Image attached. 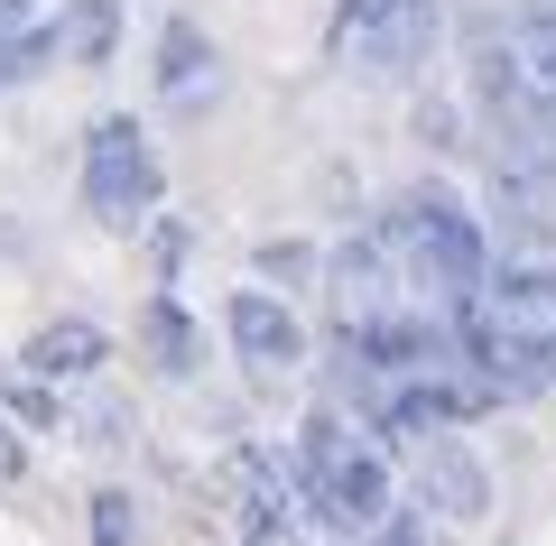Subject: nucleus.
Returning a JSON list of instances; mask_svg holds the SVG:
<instances>
[{
  "instance_id": "nucleus-1",
  "label": "nucleus",
  "mask_w": 556,
  "mask_h": 546,
  "mask_svg": "<svg viewBox=\"0 0 556 546\" xmlns=\"http://www.w3.org/2000/svg\"><path fill=\"white\" fill-rule=\"evenodd\" d=\"M298 519L325 528L334 546H362L390 528V464L343 417H306L298 427Z\"/></svg>"
},
{
  "instance_id": "nucleus-2",
  "label": "nucleus",
  "mask_w": 556,
  "mask_h": 546,
  "mask_svg": "<svg viewBox=\"0 0 556 546\" xmlns=\"http://www.w3.org/2000/svg\"><path fill=\"white\" fill-rule=\"evenodd\" d=\"M390 241H399V269H408V288L445 296V306H473V296L492 288V251H482V223L464 214L445 186H417V195L390 214Z\"/></svg>"
},
{
  "instance_id": "nucleus-3",
  "label": "nucleus",
  "mask_w": 556,
  "mask_h": 546,
  "mask_svg": "<svg viewBox=\"0 0 556 546\" xmlns=\"http://www.w3.org/2000/svg\"><path fill=\"white\" fill-rule=\"evenodd\" d=\"M455 343H464V371H482L501 398H556V325L547 315H510L492 296L455 306Z\"/></svg>"
},
{
  "instance_id": "nucleus-4",
  "label": "nucleus",
  "mask_w": 556,
  "mask_h": 546,
  "mask_svg": "<svg viewBox=\"0 0 556 546\" xmlns=\"http://www.w3.org/2000/svg\"><path fill=\"white\" fill-rule=\"evenodd\" d=\"M149 204H159V149H149V130L121 120V112L93 120L84 130V214L112 223V232H139Z\"/></svg>"
},
{
  "instance_id": "nucleus-5",
  "label": "nucleus",
  "mask_w": 556,
  "mask_h": 546,
  "mask_svg": "<svg viewBox=\"0 0 556 546\" xmlns=\"http://www.w3.org/2000/svg\"><path fill=\"white\" fill-rule=\"evenodd\" d=\"M437 47V0H334V56L371 84H399Z\"/></svg>"
},
{
  "instance_id": "nucleus-6",
  "label": "nucleus",
  "mask_w": 556,
  "mask_h": 546,
  "mask_svg": "<svg viewBox=\"0 0 556 546\" xmlns=\"http://www.w3.org/2000/svg\"><path fill=\"white\" fill-rule=\"evenodd\" d=\"M214 519L232 528V546H278L288 528H298V454H288V464H278L269 445L223 454V472H214Z\"/></svg>"
},
{
  "instance_id": "nucleus-7",
  "label": "nucleus",
  "mask_w": 556,
  "mask_h": 546,
  "mask_svg": "<svg viewBox=\"0 0 556 546\" xmlns=\"http://www.w3.org/2000/svg\"><path fill=\"white\" fill-rule=\"evenodd\" d=\"M482 408H501V390L482 371H464V361H445V371L390 380L380 408H371V427L380 435H445V427H464V417H482Z\"/></svg>"
},
{
  "instance_id": "nucleus-8",
  "label": "nucleus",
  "mask_w": 556,
  "mask_h": 546,
  "mask_svg": "<svg viewBox=\"0 0 556 546\" xmlns=\"http://www.w3.org/2000/svg\"><path fill=\"white\" fill-rule=\"evenodd\" d=\"M232 352L251 361L260 380H278V371H298V361H306V333H298V315L278 306L269 288H241L232 296Z\"/></svg>"
},
{
  "instance_id": "nucleus-9",
  "label": "nucleus",
  "mask_w": 556,
  "mask_h": 546,
  "mask_svg": "<svg viewBox=\"0 0 556 546\" xmlns=\"http://www.w3.org/2000/svg\"><path fill=\"white\" fill-rule=\"evenodd\" d=\"M417 500L445 509V519H482L492 482H482V464H473L464 445H445V435H417Z\"/></svg>"
},
{
  "instance_id": "nucleus-10",
  "label": "nucleus",
  "mask_w": 556,
  "mask_h": 546,
  "mask_svg": "<svg viewBox=\"0 0 556 546\" xmlns=\"http://www.w3.org/2000/svg\"><path fill=\"white\" fill-rule=\"evenodd\" d=\"M159 93L177 102V112H204V102L223 93V75H214V38H204L195 20H167V38H159Z\"/></svg>"
},
{
  "instance_id": "nucleus-11",
  "label": "nucleus",
  "mask_w": 556,
  "mask_h": 546,
  "mask_svg": "<svg viewBox=\"0 0 556 546\" xmlns=\"http://www.w3.org/2000/svg\"><path fill=\"white\" fill-rule=\"evenodd\" d=\"M139 343H149V371L159 380H195V361H204V333H195V315L177 296H149L139 306Z\"/></svg>"
},
{
  "instance_id": "nucleus-12",
  "label": "nucleus",
  "mask_w": 556,
  "mask_h": 546,
  "mask_svg": "<svg viewBox=\"0 0 556 546\" xmlns=\"http://www.w3.org/2000/svg\"><path fill=\"white\" fill-rule=\"evenodd\" d=\"M102 325H84V315H65V325H47L38 343H28V371L47 380V390H56V380H93L102 371Z\"/></svg>"
},
{
  "instance_id": "nucleus-13",
  "label": "nucleus",
  "mask_w": 556,
  "mask_h": 546,
  "mask_svg": "<svg viewBox=\"0 0 556 546\" xmlns=\"http://www.w3.org/2000/svg\"><path fill=\"white\" fill-rule=\"evenodd\" d=\"M482 296L510 306V315H547V325H556V259H501V278Z\"/></svg>"
},
{
  "instance_id": "nucleus-14",
  "label": "nucleus",
  "mask_w": 556,
  "mask_h": 546,
  "mask_svg": "<svg viewBox=\"0 0 556 546\" xmlns=\"http://www.w3.org/2000/svg\"><path fill=\"white\" fill-rule=\"evenodd\" d=\"M510 47H519V65H529V75H538V84L556 93V0H538L529 20L510 28Z\"/></svg>"
},
{
  "instance_id": "nucleus-15",
  "label": "nucleus",
  "mask_w": 556,
  "mask_h": 546,
  "mask_svg": "<svg viewBox=\"0 0 556 546\" xmlns=\"http://www.w3.org/2000/svg\"><path fill=\"white\" fill-rule=\"evenodd\" d=\"M65 38H75L84 65H102V56H112V0H84L75 20H65Z\"/></svg>"
},
{
  "instance_id": "nucleus-16",
  "label": "nucleus",
  "mask_w": 556,
  "mask_h": 546,
  "mask_svg": "<svg viewBox=\"0 0 556 546\" xmlns=\"http://www.w3.org/2000/svg\"><path fill=\"white\" fill-rule=\"evenodd\" d=\"M139 519H130V491H102L93 500V546H130Z\"/></svg>"
},
{
  "instance_id": "nucleus-17",
  "label": "nucleus",
  "mask_w": 556,
  "mask_h": 546,
  "mask_svg": "<svg viewBox=\"0 0 556 546\" xmlns=\"http://www.w3.org/2000/svg\"><path fill=\"white\" fill-rule=\"evenodd\" d=\"M298 269H306L298 241H269V251H260V278H298Z\"/></svg>"
},
{
  "instance_id": "nucleus-18",
  "label": "nucleus",
  "mask_w": 556,
  "mask_h": 546,
  "mask_svg": "<svg viewBox=\"0 0 556 546\" xmlns=\"http://www.w3.org/2000/svg\"><path fill=\"white\" fill-rule=\"evenodd\" d=\"M28 38V0H0V65H10V47Z\"/></svg>"
},
{
  "instance_id": "nucleus-19",
  "label": "nucleus",
  "mask_w": 556,
  "mask_h": 546,
  "mask_svg": "<svg viewBox=\"0 0 556 546\" xmlns=\"http://www.w3.org/2000/svg\"><path fill=\"white\" fill-rule=\"evenodd\" d=\"M380 546H437V537H427V528H417V519H399V528H390V537H380Z\"/></svg>"
}]
</instances>
